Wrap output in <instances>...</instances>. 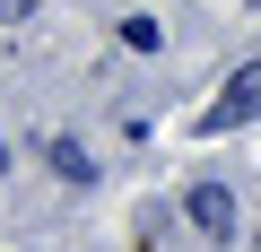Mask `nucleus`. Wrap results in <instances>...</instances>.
<instances>
[{"mask_svg": "<svg viewBox=\"0 0 261 252\" xmlns=\"http://www.w3.org/2000/svg\"><path fill=\"white\" fill-rule=\"evenodd\" d=\"M252 113H261V61H244V70L226 78V96L200 113V131H226V122H252Z\"/></svg>", "mask_w": 261, "mask_h": 252, "instance_id": "obj_1", "label": "nucleus"}, {"mask_svg": "<svg viewBox=\"0 0 261 252\" xmlns=\"http://www.w3.org/2000/svg\"><path fill=\"white\" fill-rule=\"evenodd\" d=\"M192 226H200V235H235V200H226L218 183H200V191H192Z\"/></svg>", "mask_w": 261, "mask_h": 252, "instance_id": "obj_2", "label": "nucleus"}]
</instances>
